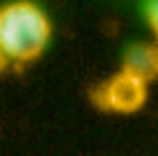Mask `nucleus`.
<instances>
[{
    "label": "nucleus",
    "mask_w": 158,
    "mask_h": 156,
    "mask_svg": "<svg viewBox=\"0 0 158 156\" xmlns=\"http://www.w3.org/2000/svg\"><path fill=\"white\" fill-rule=\"evenodd\" d=\"M51 39V21L35 2H9L0 7V51L7 60H37Z\"/></svg>",
    "instance_id": "1"
},
{
    "label": "nucleus",
    "mask_w": 158,
    "mask_h": 156,
    "mask_svg": "<svg viewBox=\"0 0 158 156\" xmlns=\"http://www.w3.org/2000/svg\"><path fill=\"white\" fill-rule=\"evenodd\" d=\"M94 101L101 110L131 115L144 106L147 83L119 69V74H115L108 83H103L94 92Z\"/></svg>",
    "instance_id": "2"
},
{
    "label": "nucleus",
    "mask_w": 158,
    "mask_h": 156,
    "mask_svg": "<svg viewBox=\"0 0 158 156\" xmlns=\"http://www.w3.org/2000/svg\"><path fill=\"white\" fill-rule=\"evenodd\" d=\"M122 71L144 80L147 85L151 80H158V44H133L128 46L124 55Z\"/></svg>",
    "instance_id": "3"
},
{
    "label": "nucleus",
    "mask_w": 158,
    "mask_h": 156,
    "mask_svg": "<svg viewBox=\"0 0 158 156\" xmlns=\"http://www.w3.org/2000/svg\"><path fill=\"white\" fill-rule=\"evenodd\" d=\"M144 14H147V21H149L151 30H154V35H156V39H158V0H156V2H147Z\"/></svg>",
    "instance_id": "4"
},
{
    "label": "nucleus",
    "mask_w": 158,
    "mask_h": 156,
    "mask_svg": "<svg viewBox=\"0 0 158 156\" xmlns=\"http://www.w3.org/2000/svg\"><path fill=\"white\" fill-rule=\"evenodd\" d=\"M7 64H9V60H7V57H5V53L0 51V71H2V69L7 67Z\"/></svg>",
    "instance_id": "5"
}]
</instances>
